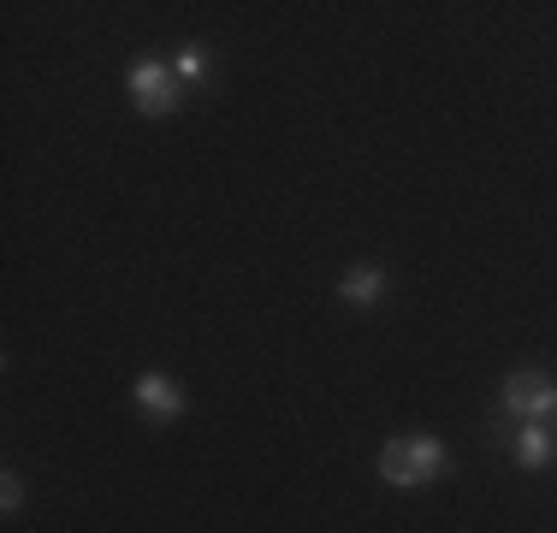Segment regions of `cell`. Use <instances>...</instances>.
<instances>
[{
	"label": "cell",
	"mask_w": 557,
	"mask_h": 533,
	"mask_svg": "<svg viewBox=\"0 0 557 533\" xmlns=\"http://www.w3.org/2000/svg\"><path fill=\"white\" fill-rule=\"evenodd\" d=\"M338 297H344V309H374V302L386 297V273H380V266H350Z\"/></svg>",
	"instance_id": "obj_6"
},
{
	"label": "cell",
	"mask_w": 557,
	"mask_h": 533,
	"mask_svg": "<svg viewBox=\"0 0 557 533\" xmlns=\"http://www.w3.org/2000/svg\"><path fill=\"white\" fill-rule=\"evenodd\" d=\"M131 404L149 421H178L184 409H190V397H184V385L172 380V373H137V380H131Z\"/></svg>",
	"instance_id": "obj_4"
},
{
	"label": "cell",
	"mask_w": 557,
	"mask_h": 533,
	"mask_svg": "<svg viewBox=\"0 0 557 533\" xmlns=\"http://www.w3.org/2000/svg\"><path fill=\"white\" fill-rule=\"evenodd\" d=\"M0 510H7V516H18V510H24V480L12 474V469L0 474Z\"/></svg>",
	"instance_id": "obj_8"
},
{
	"label": "cell",
	"mask_w": 557,
	"mask_h": 533,
	"mask_svg": "<svg viewBox=\"0 0 557 533\" xmlns=\"http://www.w3.org/2000/svg\"><path fill=\"white\" fill-rule=\"evenodd\" d=\"M510 457L522 462V469H546V462L557 457V438L546 433V421H522V426H516Z\"/></svg>",
	"instance_id": "obj_5"
},
{
	"label": "cell",
	"mask_w": 557,
	"mask_h": 533,
	"mask_svg": "<svg viewBox=\"0 0 557 533\" xmlns=\"http://www.w3.org/2000/svg\"><path fill=\"white\" fill-rule=\"evenodd\" d=\"M125 89H131V107L149 113V119H166V113L184 107V84H178V72H172L166 60H137L131 77H125Z\"/></svg>",
	"instance_id": "obj_2"
},
{
	"label": "cell",
	"mask_w": 557,
	"mask_h": 533,
	"mask_svg": "<svg viewBox=\"0 0 557 533\" xmlns=\"http://www.w3.org/2000/svg\"><path fill=\"white\" fill-rule=\"evenodd\" d=\"M172 72H178V84H202V77H208V48L202 42H184L178 60H172Z\"/></svg>",
	"instance_id": "obj_7"
},
{
	"label": "cell",
	"mask_w": 557,
	"mask_h": 533,
	"mask_svg": "<svg viewBox=\"0 0 557 533\" xmlns=\"http://www.w3.org/2000/svg\"><path fill=\"white\" fill-rule=\"evenodd\" d=\"M445 474V445L433 433H416V438H392L380 450V480L397 492H416V486H433Z\"/></svg>",
	"instance_id": "obj_1"
},
{
	"label": "cell",
	"mask_w": 557,
	"mask_h": 533,
	"mask_svg": "<svg viewBox=\"0 0 557 533\" xmlns=\"http://www.w3.org/2000/svg\"><path fill=\"white\" fill-rule=\"evenodd\" d=\"M498 409L516 421H546V416H557V380L540 368L510 373V380L498 385Z\"/></svg>",
	"instance_id": "obj_3"
}]
</instances>
